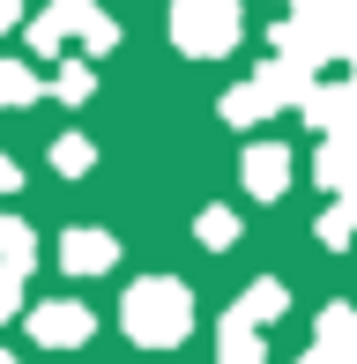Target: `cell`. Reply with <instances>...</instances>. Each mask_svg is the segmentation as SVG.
I'll list each match as a JSON object with an SVG mask.
<instances>
[{
    "mask_svg": "<svg viewBox=\"0 0 357 364\" xmlns=\"http://www.w3.org/2000/svg\"><path fill=\"white\" fill-rule=\"evenodd\" d=\"M90 164H97V141H90V134H60V141H53V171H60V178H82Z\"/></svg>",
    "mask_w": 357,
    "mask_h": 364,
    "instance_id": "cell-15",
    "label": "cell"
},
{
    "mask_svg": "<svg viewBox=\"0 0 357 364\" xmlns=\"http://www.w3.org/2000/svg\"><path fill=\"white\" fill-rule=\"evenodd\" d=\"M223 119H231V127H261V119H268V105L253 97V82H238V90H223Z\"/></svg>",
    "mask_w": 357,
    "mask_h": 364,
    "instance_id": "cell-17",
    "label": "cell"
},
{
    "mask_svg": "<svg viewBox=\"0 0 357 364\" xmlns=\"http://www.w3.org/2000/svg\"><path fill=\"white\" fill-rule=\"evenodd\" d=\"M313 171H320L328 193H357V134H328L320 156H313Z\"/></svg>",
    "mask_w": 357,
    "mask_h": 364,
    "instance_id": "cell-9",
    "label": "cell"
},
{
    "mask_svg": "<svg viewBox=\"0 0 357 364\" xmlns=\"http://www.w3.org/2000/svg\"><path fill=\"white\" fill-rule=\"evenodd\" d=\"M15 186H23V171H15V156L0 149V193H15Z\"/></svg>",
    "mask_w": 357,
    "mask_h": 364,
    "instance_id": "cell-21",
    "label": "cell"
},
{
    "mask_svg": "<svg viewBox=\"0 0 357 364\" xmlns=\"http://www.w3.org/2000/svg\"><path fill=\"white\" fill-rule=\"evenodd\" d=\"M313 364H357V312L350 305H328L313 320V350H305Z\"/></svg>",
    "mask_w": 357,
    "mask_h": 364,
    "instance_id": "cell-7",
    "label": "cell"
},
{
    "mask_svg": "<svg viewBox=\"0 0 357 364\" xmlns=\"http://www.w3.org/2000/svg\"><path fill=\"white\" fill-rule=\"evenodd\" d=\"M238 320H246V327H268V320H283V312H290V290L283 283H275V275H261V283H246V290H238Z\"/></svg>",
    "mask_w": 357,
    "mask_h": 364,
    "instance_id": "cell-11",
    "label": "cell"
},
{
    "mask_svg": "<svg viewBox=\"0 0 357 364\" xmlns=\"http://www.w3.org/2000/svg\"><path fill=\"white\" fill-rule=\"evenodd\" d=\"M0 268L8 275L38 268V238H30V223H15V216H0Z\"/></svg>",
    "mask_w": 357,
    "mask_h": 364,
    "instance_id": "cell-12",
    "label": "cell"
},
{
    "mask_svg": "<svg viewBox=\"0 0 357 364\" xmlns=\"http://www.w3.org/2000/svg\"><path fill=\"white\" fill-rule=\"evenodd\" d=\"M216 364H268L261 327H246L238 312H223V320H216Z\"/></svg>",
    "mask_w": 357,
    "mask_h": 364,
    "instance_id": "cell-10",
    "label": "cell"
},
{
    "mask_svg": "<svg viewBox=\"0 0 357 364\" xmlns=\"http://www.w3.org/2000/svg\"><path fill=\"white\" fill-rule=\"evenodd\" d=\"M23 23V0H0V30H15Z\"/></svg>",
    "mask_w": 357,
    "mask_h": 364,
    "instance_id": "cell-22",
    "label": "cell"
},
{
    "mask_svg": "<svg viewBox=\"0 0 357 364\" xmlns=\"http://www.w3.org/2000/svg\"><path fill=\"white\" fill-rule=\"evenodd\" d=\"M0 364H15V357H8V350H0Z\"/></svg>",
    "mask_w": 357,
    "mask_h": 364,
    "instance_id": "cell-23",
    "label": "cell"
},
{
    "mask_svg": "<svg viewBox=\"0 0 357 364\" xmlns=\"http://www.w3.org/2000/svg\"><path fill=\"white\" fill-rule=\"evenodd\" d=\"M119 327L142 350H178L186 327H193V290L171 283V275H142V283L127 290V305H119Z\"/></svg>",
    "mask_w": 357,
    "mask_h": 364,
    "instance_id": "cell-1",
    "label": "cell"
},
{
    "mask_svg": "<svg viewBox=\"0 0 357 364\" xmlns=\"http://www.w3.org/2000/svg\"><path fill=\"white\" fill-rule=\"evenodd\" d=\"M231 238H238V208H201V245H216V253H223Z\"/></svg>",
    "mask_w": 357,
    "mask_h": 364,
    "instance_id": "cell-18",
    "label": "cell"
},
{
    "mask_svg": "<svg viewBox=\"0 0 357 364\" xmlns=\"http://www.w3.org/2000/svg\"><path fill=\"white\" fill-rule=\"evenodd\" d=\"M112 45H119V23H112V15H97V23L82 30V60H97V53H112Z\"/></svg>",
    "mask_w": 357,
    "mask_h": 364,
    "instance_id": "cell-19",
    "label": "cell"
},
{
    "mask_svg": "<svg viewBox=\"0 0 357 364\" xmlns=\"http://www.w3.org/2000/svg\"><path fill=\"white\" fill-rule=\"evenodd\" d=\"M357 238V193H335V208L320 216V245H350Z\"/></svg>",
    "mask_w": 357,
    "mask_h": 364,
    "instance_id": "cell-16",
    "label": "cell"
},
{
    "mask_svg": "<svg viewBox=\"0 0 357 364\" xmlns=\"http://www.w3.org/2000/svg\"><path fill=\"white\" fill-rule=\"evenodd\" d=\"M246 38V8L238 0H178L171 8V45L193 60H216Z\"/></svg>",
    "mask_w": 357,
    "mask_h": 364,
    "instance_id": "cell-2",
    "label": "cell"
},
{
    "mask_svg": "<svg viewBox=\"0 0 357 364\" xmlns=\"http://www.w3.org/2000/svg\"><path fill=\"white\" fill-rule=\"evenodd\" d=\"M298 364H313V357H298Z\"/></svg>",
    "mask_w": 357,
    "mask_h": 364,
    "instance_id": "cell-24",
    "label": "cell"
},
{
    "mask_svg": "<svg viewBox=\"0 0 357 364\" xmlns=\"http://www.w3.org/2000/svg\"><path fill=\"white\" fill-rule=\"evenodd\" d=\"M112 260H119V238H112V230H97V223L60 230V268L68 275H105Z\"/></svg>",
    "mask_w": 357,
    "mask_h": 364,
    "instance_id": "cell-6",
    "label": "cell"
},
{
    "mask_svg": "<svg viewBox=\"0 0 357 364\" xmlns=\"http://www.w3.org/2000/svg\"><path fill=\"white\" fill-rule=\"evenodd\" d=\"M238 171H246V193H253V201H275V193L290 186V149L283 141H261V149H246Z\"/></svg>",
    "mask_w": 357,
    "mask_h": 364,
    "instance_id": "cell-8",
    "label": "cell"
},
{
    "mask_svg": "<svg viewBox=\"0 0 357 364\" xmlns=\"http://www.w3.org/2000/svg\"><path fill=\"white\" fill-rule=\"evenodd\" d=\"M30 335H38L45 350H82L97 335V312L82 297H45V305H30Z\"/></svg>",
    "mask_w": 357,
    "mask_h": 364,
    "instance_id": "cell-3",
    "label": "cell"
},
{
    "mask_svg": "<svg viewBox=\"0 0 357 364\" xmlns=\"http://www.w3.org/2000/svg\"><path fill=\"white\" fill-rule=\"evenodd\" d=\"M90 23H97V0H53V8L30 23V53L60 60V53H68V38H82Z\"/></svg>",
    "mask_w": 357,
    "mask_h": 364,
    "instance_id": "cell-4",
    "label": "cell"
},
{
    "mask_svg": "<svg viewBox=\"0 0 357 364\" xmlns=\"http://www.w3.org/2000/svg\"><path fill=\"white\" fill-rule=\"evenodd\" d=\"M15 312H23V275L0 268V320H15Z\"/></svg>",
    "mask_w": 357,
    "mask_h": 364,
    "instance_id": "cell-20",
    "label": "cell"
},
{
    "mask_svg": "<svg viewBox=\"0 0 357 364\" xmlns=\"http://www.w3.org/2000/svg\"><path fill=\"white\" fill-rule=\"evenodd\" d=\"M305 90H313V68H298V60H261V75H253V97H261L268 112H298Z\"/></svg>",
    "mask_w": 357,
    "mask_h": 364,
    "instance_id": "cell-5",
    "label": "cell"
},
{
    "mask_svg": "<svg viewBox=\"0 0 357 364\" xmlns=\"http://www.w3.org/2000/svg\"><path fill=\"white\" fill-rule=\"evenodd\" d=\"M45 90H53L60 105H90V90H97V68H90V60H60Z\"/></svg>",
    "mask_w": 357,
    "mask_h": 364,
    "instance_id": "cell-14",
    "label": "cell"
},
{
    "mask_svg": "<svg viewBox=\"0 0 357 364\" xmlns=\"http://www.w3.org/2000/svg\"><path fill=\"white\" fill-rule=\"evenodd\" d=\"M38 90H45V82L38 75H30V60H15V53H0V105H38Z\"/></svg>",
    "mask_w": 357,
    "mask_h": 364,
    "instance_id": "cell-13",
    "label": "cell"
}]
</instances>
